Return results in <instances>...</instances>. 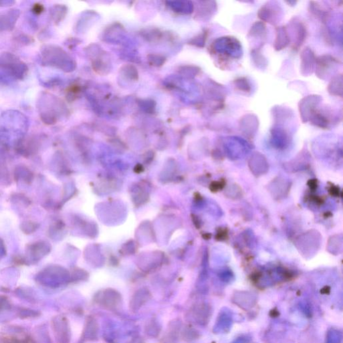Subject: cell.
Instances as JSON below:
<instances>
[{"label": "cell", "mask_w": 343, "mask_h": 343, "mask_svg": "<svg viewBox=\"0 0 343 343\" xmlns=\"http://www.w3.org/2000/svg\"><path fill=\"white\" fill-rule=\"evenodd\" d=\"M52 328L57 343H70L71 332L68 319L64 316H56L52 320Z\"/></svg>", "instance_id": "6da1fadb"}, {"label": "cell", "mask_w": 343, "mask_h": 343, "mask_svg": "<svg viewBox=\"0 0 343 343\" xmlns=\"http://www.w3.org/2000/svg\"><path fill=\"white\" fill-rule=\"evenodd\" d=\"M99 332V324L94 317L89 316L87 318L86 323L81 337L82 342L93 341L97 339Z\"/></svg>", "instance_id": "3957f363"}, {"label": "cell", "mask_w": 343, "mask_h": 343, "mask_svg": "<svg viewBox=\"0 0 343 343\" xmlns=\"http://www.w3.org/2000/svg\"><path fill=\"white\" fill-rule=\"evenodd\" d=\"M191 315L196 323L205 324L209 321L211 316V309L207 303H199L191 310Z\"/></svg>", "instance_id": "5b68a950"}, {"label": "cell", "mask_w": 343, "mask_h": 343, "mask_svg": "<svg viewBox=\"0 0 343 343\" xmlns=\"http://www.w3.org/2000/svg\"><path fill=\"white\" fill-rule=\"evenodd\" d=\"M11 308V304L5 296H0V311L8 310Z\"/></svg>", "instance_id": "7c38bea8"}, {"label": "cell", "mask_w": 343, "mask_h": 343, "mask_svg": "<svg viewBox=\"0 0 343 343\" xmlns=\"http://www.w3.org/2000/svg\"><path fill=\"white\" fill-rule=\"evenodd\" d=\"M132 343H145V341L142 338L139 336V337L134 338V339L132 340Z\"/></svg>", "instance_id": "4fadbf2b"}, {"label": "cell", "mask_w": 343, "mask_h": 343, "mask_svg": "<svg viewBox=\"0 0 343 343\" xmlns=\"http://www.w3.org/2000/svg\"><path fill=\"white\" fill-rule=\"evenodd\" d=\"M232 315L230 311L224 310L219 314V318L215 326V331L224 332L230 329L233 323Z\"/></svg>", "instance_id": "8992f818"}, {"label": "cell", "mask_w": 343, "mask_h": 343, "mask_svg": "<svg viewBox=\"0 0 343 343\" xmlns=\"http://www.w3.org/2000/svg\"><path fill=\"white\" fill-rule=\"evenodd\" d=\"M250 295L247 294V298H236L235 301H236V303L240 305V307L248 309V308L253 307L255 302V298H253V296H250Z\"/></svg>", "instance_id": "30bf717a"}, {"label": "cell", "mask_w": 343, "mask_h": 343, "mask_svg": "<svg viewBox=\"0 0 343 343\" xmlns=\"http://www.w3.org/2000/svg\"><path fill=\"white\" fill-rule=\"evenodd\" d=\"M326 343H342V332L336 329L329 330L326 336Z\"/></svg>", "instance_id": "9c48e42d"}, {"label": "cell", "mask_w": 343, "mask_h": 343, "mask_svg": "<svg viewBox=\"0 0 343 343\" xmlns=\"http://www.w3.org/2000/svg\"><path fill=\"white\" fill-rule=\"evenodd\" d=\"M151 299V294L147 290L141 289L134 294L131 298L130 309L132 312H138L139 310L148 302Z\"/></svg>", "instance_id": "277c9868"}, {"label": "cell", "mask_w": 343, "mask_h": 343, "mask_svg": "<svg viewBox=\"0 0 343 343\" xmlns=\"http://www.w3.org/2000/svg\"><path fill=\"white\" fill-rule=\"evenodd\" d=\"M135 172H136V173H140L141 172L143 171V166L140 165V164H138V165H137L136 166V168H135Z\"/></svg>", "instance_id": "5bb4252c"}, {"label": "cell", "mask_w": 343, "mask_h": 343, "mask_svg": "<svg viewBox=\"0 0 343 343\" xmlns=\"http://www.w3.org/2000/svg\"><path fill=\"white\" fill-rule=\"evenodd\" d=\"M19 316L22 319H28V318L37 317L39 313L36 311L30 309H21L19 311Z\"/></svg>", "instance_id": "8fae6325"}, {"label": "cell", "mask_w": 343, "mask_h": 343, "mask_svg": "<svg viewBox=\"0 0 343 343\" xmlns=\"http://www.w3.org/2000/svg\"><path fill=\"white\" fill-rule=\"evenodd\" d=\"M94 300L97 304L109 311H116L122 303L121 295L111 289L99 292L95 296Z\"/></svg>", "instance_id": "7a4b0ae2"}, {"label": "cell", "mask_w": 343, "mask_h": 343, "mask_svg": "<svg viewBox=\"0 0 343 343\" xmlns=\"http://www.w3.org/2000/svg\"><path fill=\"white\" fill-rule=\"evenodd\" d=\"M161 331V326L155 319H151L145 326V333L151 337H157Z\"/></svg>", "instance_id": "ba28073f"}, {"label": "cell", "mask_w": 343, "mask_h": 343, "mask_svg": "<svg viewBox=\"0 0 343 343\" xmlns=\"http://www.w3.org/2000/svg\"><path fill=\"white\" fill-rule=\"evenodd\" d=\"M34 10L37 14L41 13L43 11V7L40 5H36L35 6Z\"/></svg>", "instance_id": "9a60e30c"}, {"label": "cell", "mask_w": 343, "mask_h": 343, "mask_svg": "<svg viewBox=\"0 0 343 343\" xmlns=\"http://www.w3.org/2000/svg\"><path fill=\"white\" fill-rule=\"evenodd\" d=\"M180 327L181 324L180 322L176 320L171 322L168 326L167 334L162 338V343H176L178 334L180 333Z\"/></svg>", "instance_id": "52a82bcc"}]
</instances>
